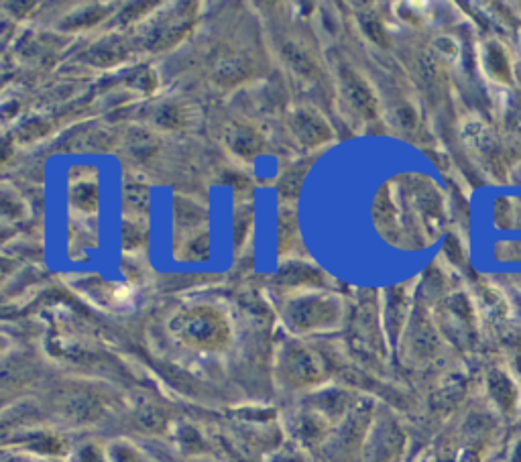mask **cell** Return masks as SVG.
<instances>
[{"label": "cell", "mask_w": 521, "mask_h": 462, "mask_svg": "<svg viewBox=\"0 0 521 462\" xmlns=\"http://www.w3.org/2000/svg\"><path fill=\"white\" fill-rule=\"evenodd\" d=\"M145 241H147V230L141 222L127 220L123 224V243L127 249H137V247L145 245Z\"/></svg>", "instance_id": "9a60e30c"}, {"label": "cell", "mask_w": 521, "mask_h": 462, "mask_svg": "<svg viewBox=\"0 0 521 462\" xmlns=\"http://www.w3.org/2000/svg\"><path fill=\"white\" fill-rule=\"evenodd\" d=\"M330 312H334V304L330 300L306 298L292 304V310H289V322L296 326H314V324H322L324 318L330 316Z\"/></svg>", "instance_id": "277c9868"}, {"label": "cell", "mask_w": 521, "mask_h": 462, "mask_svg": "<svg viewBox=\"0 0 521 462\" xmlns=\"http://www.w3.org/2000/svg\"><path fill=\"white\" fill-rule=\"evenodd\" d=\"M226 143L228 147L233 149L237 155L245 157V159H253L259 155L263 141L259 137V133L247 125H230L226 131Z\"/></svg>", "instance_id": "5b68a950"}, {"label": "cell", "mask_w": 521, "mask_h": 462, "mask_svg": "<svg viewBox=\"0 0 521 462\" xmlns=\"http://www.w3.org/2000/svg\"><path fill=\"white\" fill-rule=\"evenodd\" d=\"M283 53H285V60L289 62V66H292L298 74H302L304 78H316V74H318L316 64L312 62V57L306 55L304 49H300L294 43H287Z\"/></svg>", "instance_id": "9c48e42d"}, {"label": "cell", "mask_w": 521, "mask_h": 462, "mask_svg": "<svg viewBox=\"0 0 521 462\" xmlns=\"http://www.w3.org/2000/svg\"><path fill=\"white\" fill-rule=\"evenodd\" d=\"M491 389H493L495 397L503 403V406H511V401L515 399V391H513L511 383L507 381V377L495 375V377L491 379Z\"/></svg>", "instance_id": "e0dca14e"}, {"label": "cell", "mask_w": 521, "mask_h": 462, "mask_svg": "<svg viewBox=\"0 0 521 462\" xmlns=\"http://www.w3.org/2000/svg\"><path fill=\"white\" fill-rule=\"evenodd\" d=\"M176 324L180 336L192 346H200V349H214V346L222 344L226 338L224 320L208 308L184 312L176 318Z\"/></svg>", "instance_id": "6da1fadb"}, {"label": "cell", "mask_w": 521, "mask_h": 462, "mask_svg": "<svg viewBox=\"0 0 521 462\" xmlns=\"http://www.w3.org/2000/svg\"><path fill=\"white\" fill-rule=\"evenodd\" d=\"M188 29L186 23H180V21H167V23H161L157 27H153L149 31V37H147V45L153 47V49H161V47H167L171 45L173 41H178V37H182V33Z\"/></svg>", "instance_id": "ba28073f"}, {"label": "cell", "mask_w": 521, "mask_h": 462, "mask_svg": "<svg viewBox=\"0 0 521 462\" xmlns=\"http://www.w3.org/2000/svg\"><path fill=\"white\" fill-rule=\"evenodd\" d=\"M340 80H342L344 96L349 98V102H351L361 114H365V117L373 119L375 114H377V102H375V96L371 94V90L367 88V84H365L361 78H357L353 72H349V70L342 72Z\"/></svg>", "instance_id": "3957f363"}, {"label": "cell", "mask_w": 521, "mask_h": 462, "mask_svg": "<svg viewBox=\"0 0 521 462\" xmlns=\"http://www.w3.org/2000/svg\"><path fill=\"white\" fill-rule=\"evenodd\" d=\"M149 190L145 186H127L125 190V206L133 214H145L149 210Z\"/></svg>", "instance_id": "5bb4252c"}, {"label": "cell", "mask_w": 521, "mask_h": 462, "mask_svg": "<svg viewBox=\"0 0 521 462\" xmlns=\"http://www.w3.org/2000/svg\"><path fill=\"white\" fill-rule=\"evenodd\" d=\"M157 123L167 125V127H176V125L180 123V112H178L176 108L165 106V108H161L159 114H157Z\"/></svg>", "instance_id": "d6986e66"}, {"label": "cell", "mask_w": 521, "mask_h": 462, "mask_svg": "<svg viewBox=\"0 0 521 462\" xmlns=\"http://www.w3.org/2000/svg\"><path fill=\"white\" fill-rule=\"evenodd\" d=\"M184 257L190 259V261H206L210 257V235L206 233V230H202V233L194 235L186 243Z\"/></svg>", "instance_id": "4fadbf2b"}, {"label": "cell", "mask_w": 521, "mask_h": 462, "mask_svg": "<svg viewBox=\"0 0 521 462\" xmlns=\"http://www.w3.org/2000/svg\"><path fill=\"white\" fill-rule=\"evenodd\" d=\"M292 129L296 133V137L310 147L322 145L330 139V127L326 125L324 119H320L316 112L308 110V108H300L294 119H292Z\"/></svg>", "instance_id": "7a4b0ae2"}, {"label": "cell", "mask_w": 521, "mask_h": 462, "mask_svg": "<svg viewBox=\"0 0 521 462\" xmlns=\"http://www.w3.org/2000/svg\"><path fill=\"white\" fill-rule=\"evenodd\" d=\"M296 214L294 212H281L279 216V237H281V245H285L287 241H292L296 237Z\"/></svg>", "instance_id": "ac0fdd59"}, {"label": "cell", "mask_w": 521, "mask_h": 462, "mask_svg": "<svg viewBox=\"0 0 521 462\" xmlns=\"http://www.w3.org/2000/svg\"><path fill=\"white\" fill-rule=\"evenodd\" d=\"M206 210L202 206H198L192 200L180 198L176 202V224L184 233H196L198 235V228L206 222Z\"/></svg>", "instance_id": "52a82bcc"}, {"label": "cell", "mask_w": 521, "mask_h": 462, "mask_svg": "<svg viewBox=\"0 0 521 462\" xmlns=\"http://www.w3.org/2000/svg\"><path fill=\"white\" fill-rule=\"evenodd\" d=\"M289 373H292V377H298L302 381H312L318 377L320 373V367L318 363L314 361L312 355L308 353H298L294 355L292 359H289V365H287Z\"/></svg>", "instance_id": "30bf717a"}, {"label": "cell", "mask_w": 521, "mask_h": 462, "mask_svg": "<svg viewBox=\"0 0 521 462\" xmlns=\"http://www.w3.org/2000/svg\"><path fill=\"white\" fill-rule=\"evenodd\" d=\"M125 55V47L119 43V41H108V43H102V45H96L92 49V57L96 64H102V66H108V64H114V62H121Z\"/></svg>", "instance_id": "7c38bea8"}, {"label": "cell", "mask_w": 521, "mask_h": 462, "mask_svg": "<svg viewBox=\"0 0 521 462\" xmlns=\"http://www.w3.org/2000/svg\"><path fill=\"white\" fill-rule=\"evenodd\" d=\"M302 184H304V171H300V169L287 171V176L281 182V196L296 198L300 194Z\"/></svg>", "instance_id": "2e32d148"}, {"label": "cell", "mask_w": 521, "mask_h": 462, "mask_svg": "<svg viewBox=\"0 0 521 462\" xmlns=\"http://www.w3.org/2000/svg\"><path fill=\"white\" fill-rule=\"evenodd\" d=\"M70 200L74 202V206H78L82 210H96L100 204V190L96 184L82 182L72 188Z\"/></svg>", "instance_id": "8fae6325"}, {"label": "cell", "mask_w": 521, "mask_h": 462, "mask_svg": "<svg viewBox=\"0 0 521 462\" xmlns=\"http://www.w3.org/2000/svg\"><path fill=\"white\" fill-rule=\"evenodd\" d=\"M249 74H251L249 64L243 60V57H224V60H220L214 68V80L224 88L241 84L243 80L249 78Z\"/></svg>", "instance_id": "8992f818"}]
</instances>
